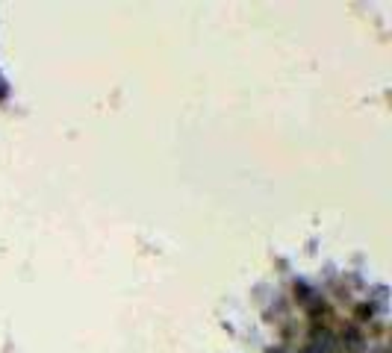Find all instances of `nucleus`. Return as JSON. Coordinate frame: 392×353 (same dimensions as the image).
<instances>
[{
    "instance_id": "nucleus-1",
    "label": "nucleus",
    "mask_w": 392,
    "mask_h": 353,
    "mask_svg": "<svg viewBox=\"0 0 392 353\" xmlns=\"http://www.w3.org/2000/svg\"><path fill=\"white\" fill-rule=\"evenodd\" d=\"M333 350V342H330V332L327 330H316V332H312V339L307 342V347L301 350V353H330Z\"/></svg>"
}]
</instances>
